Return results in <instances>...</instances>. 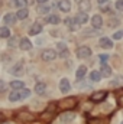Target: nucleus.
<instances>
[{
	"instance_id": "nucleus-19",
	"label": "nucleus",
	"mask_w": 123,
	"mask_h": 124,
	"mask_svg": "<svg viewBox=\"0 0 123 124\" xmlns=\"http://www.w3.org/2000/svg\"><path fill=\"white\" fill-rule=\"evenodd\" d=\"M65 23H67V26L70 28V31H77V29H78V23L75 22V19H72V20H71V19H67Z\"/></svg>"
},
{
	"instance_id": "nucleus-21",
	"label": "nucleus",
	"mask_w": 123,
	"mask_h": 124,
	"mask_svg": "<svg viewBox=\"0 0 123 124\" xmlns=\"http://www.w3.org/2000/svg\"><path fill=\"white\" fill-rule=\"evenodd\" d=\"M90 79L94 81V82L100 81V79H101V74H100L98 71H91V72H90Z\"/></svg>"
},
{
	"instance_id": "nucleus-30",
	"label": "nucleus",
	"mask_w": 123,
	"mask_h": 124,
	"mask_svg": "<svg viewBox=\"0 0 123 124\" xmlns=\"http://www.w3.org/2000/svg\"><path fill=\"white\" fill-rule=\"evenodd\" d=\"M38 12H39V13H48V12H49V6H42V7L38 9Z\"/></svg>"
},
{
	"instance_id": "nucleus-27",
	"label": "nucleus",
	"mask_w": 123,
	"mask_h": 124,
	"mask_svg": "<svg viewBox=\"0 0 123 124\" xmlns=\"http://www.w3.org/2000/svg\"><path fill=\"white\" fill-rule=\"evenodd\" d=\"M9 3H10V6H13V7H19V6H22L23 3L22 1H19V0H7Z\"/></svg>"
},
{
	"instance_id": "nucleus-1",
	"label": "nucleus",
	"mask_w": 123,
	"mask_h": 124,
	"mask_svg": "<svg viewBox=\"0 0 123 124\" xmlns=\"http://www.w3.org/2000/svg\"><path fill=\"white\" fill-rule=\"evenodd\" d=\"M31 95V91L29 90H18V91H13V93L10 94V97H9V100L10 101H19V100H25V98H28Z\"/></svg>"
},
{
	"instance_id": "nucleus-33",
	"label": "nucleus",
	"mask_w": 123,
	"mask_h": 124,
	"mask_svg": "<svg viewBox=\"0 0 123 124\" xmlns=\"http://www.w3.org/2000/svg\"><path fill=\"white\" fill-rule=\"evenodd\" d=\"M4 90H6V82H4V81H1V79H0V93H3V91H4Z\"/></svg>"
},
{
	"instance_id": "nucleus-44",
	"label": "nucleus",
	"mask_w": 123,
	"mask_h": 124,
	"mask_svg": "<svg viewBox=\"0 0 123 124\" xmlns=\"http://www.w3.org/2000/svg\"><path fill=\"white\" fill-rule=\"evenodd\" d=\"M122 124H123V123H122Z\"/></svg>"
},
{
	"instance_id": "nucleus-29",
	"label": "nucleus",
	"mask_w": 123,
	"mask_h": 124,
	"mask_svg": "<svg viewBox=\"0 0 123 124\" xmlns=\"http://www.w3.org/2000/svg\"><path fill=\"white\" fill-rule=\"evenodd\" d=\"M122 38H123V31H117V32H114V35H113V39L119 40V39H122Z\"/></svg>"
},
{
	"instance_id": "nucleus-32",
	"label": "nucleus",
	"mask_w": 123,
	"mask_h": 124,
	"mask_svg": "<svg viewBox=\"0 0 123 124\" xmlns=\"http://www.w3.org/2000/svg\"><path fill=\"white\" fill-rule=\"evenodd\" d=\"M16 38H12V39H9V46H16Z\"/></svg>"
},
{
	"instance_id": "nucleus-13",
	"label": "nucleus",
	"mask_w": 123,
	"mask_h": 124,
	"mask_svg": "<svg viewBox=\"0 0 123 124\" xmlns=\"http://www.w3.org/2000/svg\"><path fill=\"white\" fill-rule=\"evenodd\" d=\"M58 7L61 9L62 12H70L71 10V1L70 0H61L58 3Z\"/></svg>"
},
{
	"instance_id": "nucleus-31",
	"label": "nucleus",
	"mask_w": 123,
	"mask_h": 124,
	"mask_svg": "<svg viewBox=\"0 0 123 124\" xmlns=\"http://www.w3.org/2000/svg\"><path fill=\"white\" fill-rule=\"evenodd\" d=\"M88 124H103V121H101L100 118H93V120L88 121Z\"/></svg>"
},
{
	"instance_id": "nucleus-7",
	"label": "nucleus",
	"mask_w": 123,
	"mask_h": 124,
	"mask_svg": "<svg viewBox=\"0 0 123 124\" xmlns=\"http://www.w3.org/2000/svg\"><path fill=\"white\" fill-rule=\"evenodd\" d=\"M91 25L94 29H100L101 26H103V19H101V16L100 15H94L91 17Z\"/></svg>"
},
{
	"instance_id": "nucleus-18",
	"label": "nucleus",
	"mask_w": 123,
	"mask_h": 124,
	"mask_svg": "<svg viewBox=\"0 0 123 124\" xmlns=\"http://www.w3.org/2000/svg\"><path fill=\"white\" fill-rule=\"evenodd\" d=\"M4 22H6V25H13V23L16 22V15L7 13V15L4 16Z\"/></svg>"
},
{
	"instance_id": "nucleus-41",
	"label": "nucleus",
	"mask_w": 123,
	"mask_h": 124,
	"mask_svg": "<svg viewBox=\"0 0 123 124\" xmlns=\"http://www.w3.org/2000/svg\"><path fill=\"white\" fill-rule=\"evenodd\" d=\"M38 3H45V1H48V0H36Z\"/></svg>"
},
{
	"instance_id": "nucleus-23",
	"label": "nucleus",
	"mask_w": 123,
	"mask_h": 124,
	"mask_svg": "<svg viewBox=\"0 0 123 124\" xmlns=\"http://www.w3.org/2000/svg\"><path fill=\"white\" fill-rule=\"evenodd\" d=\"M16 17H18V19H26V17H28V9H20V10H18Z\"/></svg>"
},
{
	"instance_id": "nucleus-3",
	"label": "nucleus",
	"mask_w": 123,
	"mask_h": 124,
	"mask_svg": "<svg viewBox=\"0 0 123 124\" xmlns=\"http://www.w3.org/2000/svg\"><path fill=\"white\" fill-rule=\"evenodd\" d=\"M90 55H91V49H90L88 46H80V48L77 49V56L81 58V59L88 58Z\"/></svg>"
},
{
	"instance_id": "nucleus-16",
	"label": "nucleus",
	"mask_w": 123,
	"mask_h": 124,
	"mask_svg": "<svg viewBox=\"0 0 123 124\" xmlns=\"http://www.w3.org/2000/svg\"><path fill=\"white\" fill-rule=\"evenodd\" d=\"M39 32H42V25L41 23H33L31 26V29H29V35H38Z\"/></svg>"
},
{
	"instance_id": "nucleus-22",
	"label": "nucleus",
	"mask_w": 123,
	"mask_h": 124,
	"mask_svg": "<svg viewBox=\"0 0 123 124\" xmlns=\"http://www.w3.org/2000/svg\"><path fill=\"white\" fill-rule=\"evenodd\" d=\"M45 90H46V85H45L44 82H38L36 87H35V91H36L38 94H44L45 93Z\"/></svg>"
},
{
	"instance_id": "nucleus-10",
	"label": "nucleus",
	"mask_w": 123,
	"mask_h": 124,
	"mask_svg": "<svg viewBox=\"0 0 123 124\" xmlns=\"http://www.w3.org/2000/svg\"><path fill=\"white\" fill-rule=\"evenodd\" d=\"M75 22L78 23V25H84V23H87V20H88V16H87V13H83V12H80L75 17Z\"/></svg>"
},
{
	"instance_id": "nucleus-42",
	"label": "nucleus",
	"mask_w": 123,
	"mask_h": 124,
	"mask_svg": "<svg viewBox=\"0 0 123 124\" xmlns=\"http://www.w3.org/2000/svg\"><path fill=\"white\" fill-rule=\"evenodd\" d=\"M4 120V117H3V114H0V121H3Z\"/></svg>"
},
{
	"instance_id": "nucleus-26",
	"label": "nucleus",
	"mask_w": 123,
	"mask_h": 124,
	"mask_svg": "<svg viewBox=\"0 0 123 124\" xmlns=\"http://www.w3.org/2000/svg\"><path fill=\"white\" fill-rule=\"evenodd\" d=\"M119 23H120V20H119L117 17H113V19L109 22V26H110V28H116V26H119Z\"/></svg>"
},
{
	"instance_id": "nucleus-35",
	"label": "nucleus",
	"mask_w": 123,
	"mask_h": 124,
	"mask_svg": "<svg viewBox=\"0 0 123 124\" xmlns=\"http://www.w3.org/2000/svg\"><path fill=\"white\" fill-rule=\"evenodd\" d=\"M117 104H119V107H123V95L117 97Z\"/></svg>"
},
{
	"instance_id": "nucleus-8",
	"label": "nucleus",
	"mask_w": 123,
	"mask_h": 124,
	"mask_svg": "<svg viewBox=\"0 0 123 124\" xmlns=\"http://www.w3.org/2000/svg\"><path fill=\"white\" fill-rule=\"evenodd\" d=\"M60 90H61V93H64V94H67L70 90H71L70 81H68L67 78H62L61 81H60Z\"/></svg>"
},
{
	"instance_id": "nucleus-25",
	"label": "nucleus",
	"mask_w": 123,
	"mask_h": 124,
	"mask_svg": "<svg viewBox=\"0 0 123 124\" xmlns=\"http://www.w3.org/2000/svg\"><path fill=\"white\" fill-rule=\"evenodd\" d=\"M10 36V31L7 28H0V38H9Z\"/></svg>"
},
{
	"instance_id": "nucleus-34",
	"label": "nucleus",
	"mask_w": 123,
	"mask_h": 124,
	"mask_svg": "<svg viewBox=\"0 0 123 124\" xmlns=\"http://www.w3.org/2000/svg\"><path fill=\"white\" fill-rule=\"evenodd\" d=\"M100 9H101L103 12H107V10H109V4H107V3H103V4L100 6Z\"/></svg>"
},
{
	"instance_id": "nucleus-37",
	"label": "nucleus",
	"mask_w": 123,
	"mask_h": 124,
	"mask_svg": "<svg viewBox=\"0 0 123 124\" xmlns=\"http://www.w3.org/2000/svg\"><path fill=\"white\" fill-rule=\"evenodd\" d=\"M100 59H101V63H106V62L104 61H107V59H109V55H100Z\"/></svg>"
},
{
	"instance_id": "nucleus-11",
	"label": "nucleus",
	"mask_w": 123,
	"mask_h": 124,
	"mask_svg": "<svg viewBox=\"0 0 123 124\" xmlns=\"http://www.w3.org/2000/svg\"><path fill=\"white\" fill-rule=\"evenodd\" d=\"M100 74H101V77H106V78H109V77H112V68H110L107 63H101Z\"/></svg>"
},
{
	"instance_id": "nucleus-15",
	"label": "nucleus",
	"mask_w": 123,
	"mask_h": 124,
	"mask_svg": "<svg viewBox=\"0 0 123 124\" xmlns=\"http://www.w3.org/2000/svg\"><path fill=\"white\" fill-rule=\"evenodd\" d=\"M22 72H23V65L19 62V63H16L12 69H10V74L12 75H22Z\"/></svg>"
},
{
	"instance_id": "nucleus-17",
	"label": "nucleus",
	"mask_w": 123,
	"mask_h": 124,
	"mask_svg": "<svg viewBox=\"0 0 123 124\" xmlns=\"http://www.w3.org/2000/svg\"><path fill=\"white\" fill-rule=\"evenodd\" d=\"M86 74H87V68H86L84 65H81V66L77 69V74H75V77H77V79H83V78L86 77Z\"/></svg>"
},
{
	"instance_id": "nucleus-5",
	"label": "nucleus",
	"mask_w": 123,
	"mask_h": 124,
	"mask_svg": "<svg viewBox=\"0 0 123 124\" xmlns=\"http://www.w3.org/2000/svg\"><path fill=\"white\" fill-rule=\"evenodd\" d=\"M57 58V52L54 51V49H45L44 52H42V59L46 62L49 61H54Z\"/></svg>"
},
{
	"instance_id": "nucleus-36",
	"label": "nucleus",
	"mask_w": 123,
	"mask_h": 124,
	"mask_svg": "<svg viewBox=\"0 0 123 124\" xmlns=\"http://www.w3.org/2000/svg\"><path fill=\"white\" fill-rule=\"evenodd\" d=\"M120 81H122V79H120V78H117V79H114V81L112 82V85H113V87H117V85L120 84Z\"/></svg>"
},
{
	"instance_id": "nucleus-12",
	"label": "nucleus",
	"mask_w": 123,
	"mask_h": 124,
	"mask_svg": "<svg viewBox=\"0 0 123 124\" xmlns=\"http://www.w3.org/2000/svg\"><path fill=\"white\" fill-rule=\"evenodd\" d=\"M78 6H80V10L83 13H86V12H88L91 9V0H81Z\"/></svg>"
},
{
	"instance_id": "nucleus-39",
	"label": "nucleus",
	"mask_w": 123,
	"mask_h": 124,
	"mask_svg": "<svg viewBox=\"0 0 123 124\" xmlns=\"http://www.w3.org/2000/svg\"><path fill=\"white\" fill-rule=\"evenodd\" d=\"M61 56H62V58L68 56V51H64V52H61Z\"/></svg>"
},
{
	"instance_id": "nucleus-2",
	"label": "nucleus",
	"mask_w": 123,
	"mask_h": 124,
	"mask_svg": "<svg viewBox=\"0 0 123 124\" xmlns=\"http://www.w3.org/2000/svg\"><path fill=\"white\" fill-rule=\"evenodd\" d=\"M75 104H77L75 98H65V100H62V101L58 102V107L62 108V110H71V108L75 107Z\"/></svg>"
},
{
	"instance_id": "nucleus-9",
	"label": "nucleus",
	"mask_w": 123,
	"mask_h": 124,
	"mask_svg": "<svg viewBox=\"0 0 123 124\" xmlns=\"http://www.w3.org/2000/svg\"><path fill=\"white\" fill-rule=\"evenodd\" d=\"M19 46H20V49H22V51H31V49H32L31 40H29V39H26V38H22V39H20Z\"/></svg>"
},
{
	"instance_id": "nucleus-4",
	"label": "nucleus",
	"mask_w": 123,
	"mask_h": 124,
	"mask_svg": "<svg viewBox=\"0 0 123 124\" xmlns=\"http://www.w3.org/2000/svg\"><path fill=\"white\" fill-rule=\"evenodd\" d=\"M106 97H107V91H96L91 95L90 100H91L93 102H101V101L106 100Z\"/></svg>"
},
{
	"instance_id": "nucleus-14",
	"label": "nucleus",
	"mask_w": 123,
	"mask_h": 124,
	"mask_svg": "<svg viewBox=\"0 0 123 124\" xmlns=\"http://www.w3.org/2000/svg\"><path fill=\"white\" fill-rule=\"evenodd\" d=\"M74 117H75V114H74V113H71V111H68V113H64L60 118H61L62 123H70V121H72V120H74Z\"/></svg>"
},
{
	"instance_id": "nucleus-28",
	"label": "nucleus",
	"mask_w": 123,
	"mask_h": 124,
	"mask_svg": "<svg viewBox=\"0 0 123 124\" xmlns=\"http://www.w3.org/2000/svg\"><path fill=\"white\" fill-rule=\"evenodd\" d=\"M114 7H116V10L123 12V0H117V1H116V4H114Z\"/></svg>"
},
{
	"instance_id": "nucleus-43",
	"label": "nucleus",
	"mask_w": 123,
	"mask_h": 124,
	"mask_svg": "<svg viewBox=\"0 0 123 124\" xmlns=\"http://www.w3.org/2000/svg\"><path fill=\"white\" fill-rule=\"evenodd\" d=\"M0 6H1V0H0Z\"/></svg>"
},
{
	"instance_id": "nucleus-6",
	"label": "nucleus",
	"mask_w": 123,
	"mask_h": 124,
	"mask_svg": "<svg viewBox=\"0 0 123 124\" xmlns=\"http://www.w3.org/2000/svg\"><path fill=\"white\" fill-rule=\"evenodd\" d=\"M98 45H100L101 48H104V49H112V48H113V42H112V39H109L107 36H103V38H100V40H98Z\"/></svg>"
},
{
	"instance_id": "nucleus-38",
	"label": "nucleus",
	"mask_w": 123,
	"mask_h": 124,
	"mask_svg": "<svg viewBox=\"0 0 123 124\" xmlns=\"http://www.w3.org/2000/svg\"><path fill=\"white\" fill-rule=\"evenodd\" d=\"M58 49H61L62 52H64V51H67V48H65V45H64V43H58Z\"/></svg>"
},
{
	"instance_id": "nucleus-20",
	"label": "nucleus",
	"mask_w": 123,
	"mask_h": 124,
	"mask_svg": "<svg viewBox=\"0 0 123 124\" xmlns=\"http://www.w3.org/2000/svg\"><path fill=\"white\" fill-rule=\"evenodd\" d=\"M23 85H25V84H23L22 81H12V82H10V87H12L13 90H16V91H18V90H23Z\"/></svg>"
},
{
	"instance_id": "nucleus-24",
	"label": "nucleus",
	"mask_w": 123,
	"mask_h": 124,
	"mask_svg": "<svg viewBox=\"0 0 123 124\" xmlns=\"http://www.w3.org/2000/svg\"><path fill=\"white\" fill-rule=\"evenodd\" d=\"M48 22H49V23H52V25H57V23H60V22H61V19H60L57 15H51V16L48 17Z\"/></svg>"
},
{
	"instance_id": "nucleus-40",
	"label": "nucleus",
	"mask_w": 123,
	"mask_h": 124,
	"mask_svg": "<svg viewBox=\"0 0 123 124\" xmlns=\"http://www.w3.org/2000/svg\"><path fill=\"white\" fill-rule=\"evenodd\" d=\"M97 1H98V3H101V4H103V3H107V0H97Z\"/></svg>"
}]
</instances>
